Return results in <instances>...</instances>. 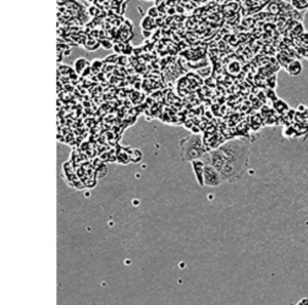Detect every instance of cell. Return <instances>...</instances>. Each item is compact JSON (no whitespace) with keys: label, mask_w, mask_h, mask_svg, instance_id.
Masks as SVG:
<instances>
[{"label":"cell","mask_w":308,"mask_h":305,"mask_svg":"<svg viewBox=\"0 0 308 305\" xmlns=\"http://www.w3.org/2000/svg\"><path fill=\"white\" fill-rule=\"evenodd\" d=\"M248 143L243 139H232L207 152L202 160L215 167L224 181H230L231 178L240 179L242 177L248 165Z\"/></svg>","instance_id":"cell-1"},{"label":"cell","mask_w":308,"mask_h":305,"mask_svg":"<svg viewBox=\"0 0 308 305\" xmlns=\"http://www.w3.org/2000/svg\"><path fill=\"white\" fill-rule=\"evenodd\" d=\"M207 152L209 150L207 149L198 134H192L180 142V155L184 160L193 161L197 159H202Z\"/></svg>","instance_id":"cell-2"},{"label":"cell","mask_w":308,"mask_h":305,"mask_svg":"<svg viewBox=\"0 0 308 305\" xmlns=\"http://www.w3.org/2000/svg\"><path fill=\"white\" fill-rule=\"evenodd\" d=\"M203 181H204V186H219L220 183H223V177L218 170L213 167L212 165H207L204 167V175H203Z\"/></svg>","instance_id":"cell-3"},{"label":"cell","mask_w":308,"mask_h":305,"mask_svg":"<svg viewBox=\"0 0 308 305\" xmlns=\"http://www.w3.org/2000/svg\"><path fill=\"white\" fill-rule=\"evenodd\" d=\"M191 164L193 166V171L196 173L197 181L199 182L201 186H204V181H203V175H204V167H206V162L202 160V159H197V160L191 161Z\"/></svg>","instance_id":"cell-4"},{"label":"cell","mask_w":308,"mask_h":305,"mask_svg":"<svg viewBox=\"0 0 308 305\" xmlns=\"http://www.w3.org/2000/svg\"><path fill=\"white\" fill-rule=\"evenodd\" d=\"M302 68H303L302 64L298 61V60H292V61L287 65V67H286V71H287V73L291 76H297L302 72Z\"/></svg>","instance_id":"cell-5"},{"label":"cell","mask_w":308,"mask_h":305,"mask_svg":"<svg viewBox=\"0 0 308 305\" xmlns=\"http://www.w3.org/2000/svg\"><path fill=\"white\" fill-rule=\"evenodd\" d=\"M73 67H75V71L80 75H83V71L88 70V62L86 59H77L75 64H73Z\"/></svg>","instance_id":"cell-6"},{"label":"cell","mask_w":308,"mask_h":305,"mask_svg":"<svg viewBox=\"0 0 308 305\" xmlns=\"http://www.w3.org/2000/svg\"><path fill=\"white\" fill-rule=\"evenodd\" d=\"M274 109H275L276 111H279L280 114H287L289 111H290L287 104H286L285 101L280 100V99H277V100L274 101Z\"/></svg>","instance_id":"cell-7"},{"label":"cell","mask_w":308,"mask_h":305,"mask_svg":"<svg viewBox=\"0 0 308 305\" xmlns=\"http://www.w3.org/2000/svg\"><path fill=\"white\" fill-rule=\"evenodd\" d=\"M141 26H142V28L144 29V31H148V29L154 27V21H153V19H152L150 16H147V17L143 19Z\"/></svg>","instance_id":"cell-8"},{"label":"cell","mask_w":308,"mask_h":305,"mask_svg":"<svg viewBox=\"0 0 308 305\" xmlns=\"http://www.w3.org/2000/svg\"><path fill=\"white\" fill-rule=\"evenodd\" d=\"M284 136L291 139V138H293V137H296V136H297V130H296L295 127H292V126L285 127V128H284Z\"/></svg>","instance_id":"cell-9"},{"label":"cell","mask_w":308,"mask_h":305,"mask_svg":"<svg viewBox=\"0 0 308 305\" xmlns=\"http://www.w3.org/2000/svg\"><path fill=\"white\" fill-rule=\"evenodd\" d=\"M148 16H150L152 19H154V17H157L159 16V11H158V9L157 7H150L149 10H148Z\"/></svg>","instance_id":"cell-10"},{"label":"cell","mask_w":308,"mask_h":305,"mask_svg":"<svg viewBox=\"0 0 308 305\" xmlns=\"http://www.w3.org/2000/svg\"><path fill=\"white\" fill-rule=\"evenodd\" d=\"M100 45H103L104 48H106V49H111V42L109 40H100Z\"/></svg>","instance_id":"cell-11"},{"label":"cell","mask_w":308,"mask_h":305,"mask_svg":"<svg viewBox=\"0 0 308 305\" xmlns=\"http://www.w3.org/2000/svg\"><path fill=\"white\" fill-rule=\"evenodd\" d=\"M297 305H308V299H307V298H303V299H301L300 302L297 303Z\"/></svg>","instance_id":"cell-12"},{"label":"cell","mask_w":308,"mask_h":305,"mask_svg":"<svg viewBox=\"0 0 308 305\" xmlns=\"http://www.w3.org/2000/svg\"><path fill=\"white\" fill-rule=\"evenodd\" d=\"M301 39L305 42V43H308V32H307V33L305 32V33L302 34V36H301Z\"/></svg>","instance_id":"cell-13"}]
</instances>
